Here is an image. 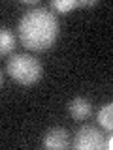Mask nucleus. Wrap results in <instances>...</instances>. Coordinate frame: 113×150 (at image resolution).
<instances>
[{"mask_svg": "<svg viewBox=\"0 0 113 150\" xmlns=\"http://www.w3.org/2000/svg\"><path fill=\"white\" fill-rule=\"evenodd\" d=\"M17 30L23 47L36 53L45 51L55 43L59 36V19L49 8L36 6L23 13Z\"/></svg>", "mask_w": 113, "mask_h": 150, "instance_id": "f257e3e1", "label": "nucleus"}, {"mask_svg": "<svg viewBox=\"0 0 113 150\" xmlns=\"http://www.w3.org/2000/svg\"><path fill=\"white\" fill-rule=\"evenodd\" d=\"M8 73L15 83L23 84V86H30L41 79L44 68L36 56L28 53H15L8 60Z\"/></svg>", "mask_w": 113, "mask_h": 150, "instance_id": "f03ea898", "label": "nucleus"}, {"mask_svg": "<svg viewBox=\"0 0 113 150\" xmlns=\"http://www.w3.org/2000/svg\"><path fill=\"white\" fill-rule=\"evenodd\" d=\"M72 146L75 150H102L106 148V135L96 126L85 124L77 129Z\"/></svg>", "mask_w": 113, "mask_h": 150, "instance_id": "7ed1b4c3", "label": "nucleus"}, {"mask_svg": "<svg viewBox=\"0 0 113 150\" xmlns=\"http://www.w3.org/2000/svg\"><path fill=\"white\" fill-rule=\"evenodd\" d=\"M41 144H44V148H49V150H64L70 146V135L64 128L55 126V128L45 131Z\"/></svg>", "mask_w": 113, "mask_h": 150, "instance_id": "20e7f679", "label": "nucleus"}, {"mask_svg": "<svg viewBox=\"0 0 113 150\" xmlns=\"http://www.w3.org/2000/svg\"><path fill=\"white\" fill-rule=\"evenodd\" d=\"M68 111L72 115V118L75 120H87L89 116L92 115V103L87 100V98H74L72 101L68 103Z\"/></svg>", "mask_w": 113, "mask_h": 150, "instance_id": "39448f33", "label": "nucleus"}, {"mask_svg": "<svg viewBox=\"0 0 113 150\" xmlns=\"http://www.w3.org/2000/svg\"><path fill=\"white\" fill-rule=\"evenodd\" d=\"M15 49V34L11 28L8 26H0V56L9 54Z\"/></svg>", "mask_w": 113, "mask_h": 150, "instance_id": "423d86ee", "label": "nucleus"}, {"mask_svg": "<svg viewBox=\"0 0 113 150\" xmlns=\"http://www.w3.org/2000/svg\"><path fill=\"white\" fill-rule=\"evenodd\" d=\"M98 124L102 128H106L107 131L113 129V103H106L102 105V109L98 111Z\"/></svg>", "mask_w": 113, "mask_h": 150, "instance_id": "0eeeda50", "label": "nucleus"}, {"mask_svg": "<svg viewBox=\"0 0 113 150\" xmlns=\"http://www.w3.org/2000/svg\"><path fill=\"white\" fill-rule=\"evenodd\" d=\"M77 6H79L77 0H53V2H51V8L56 9V11H60V13L70 11V9H74Z\"/></svg>", "mask_w": 113, "mask_h": 150, "instance_id": "6e6552de", "label": "nucleus"}, {"mask_svg": "<svg viewBox=\"0 0 113 150\" xmlns=\"http://www.w3.org/2000/svg\"><path fill=\"white\" fill-rule=\"evenodd\" d=\"M111 146H113V137H107V141H106V148L109 150Z\"/></svg>", "mask_w": 113, "mask_h": 150, "instance_id": "1a4fd4ad", "label": "nucleus"}, {"mask_svg": "<svg viewBox=\"0 0 113 150\" xmlns=\"http://www.w3.org/2000/svg\"><path fill=\"white\" fill-rule=\"evenodd\" d=\"M0 86H2V73H0Z\"/></svg>", "mask_w": 113, "mask_h": 150, "instance_id": "9d476101", "label": "nucleus"}]
</instances>
